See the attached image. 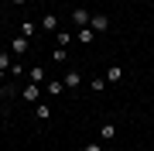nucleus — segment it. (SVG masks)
<instances>
[{
  "instance_id": "obj_5",
  "label": "nucleus",
  "mask_w": 154,
  "mask_h": 151,
  "mask_svg": "<svg viewBox=\"0 0 154 151\" xmlns=\"http://www.w3.org/2000/svg\"><path fill=\"white\" fill-rule=\"evenodd\" d=\"M11 52H14L17 58H21L24 52H28V38H24V34H14V41H11Z\"/></svg>"
},
{
  "instance_id": "obj_6",
  "label": "nucleus",
  "mask_w": 154,
  "mask_h": 151,
  "mask_svg": "<svg viewBox=\"0 0 154 151\" xmlns=\"http://www.w3.org/2000/svg\"><path fill=\"white\" fill-rule=\"evenodd\" d=\"M41 31H48V34L58 31V17H55V14H45V17H41Z\"/></svg>"
},
{
  "instance_id": "obj_16",
  "label": "nucleus",
  "mask_w": 154,
  "mask_h": 151,
  "mask_svg": "<svg viewBox=\"0 0 154 151\" xmlns=\"http://www.w3.org/2000/svg\"><path fill=\"white\" fill-rule=\"evenodd\" d=\"M11 65H14V62H11V52H0V72L11 76Z\"/></svg>"
},
{
  "instance_id": "obj_15",
  "label": "nucleus",
  "mask_w": 154,
  "mask_h": 151,
  "mask_svg": "<svg viewBox=\"0 0 154 151\" xmlns=\"http://www.w3.org/2000/svg\"><path fill=\"white\" fill-rule=\"evenodd\" d=\"M34 113H38V120H51V106H48V103H38Z\"/></svg>"
},
{
  "instance_id": "obj_21",
  "label": "nucleus",
  "mask_w": 154,
  "mask_h": 151,
  "mask_svg": "<svg viewBox=\"0 0 154 151\" xmlns=\"http://www.w3.org/2000/svg\"><path fill=\"white\" fill-rule=\"evenodd\" d=\"M4 76H7V72H0V83H4Z\"/></svg>"
},
{
  "instance_id": "obj_1",
  "label": "nucleus",
  "mask_w": 154,
  "mask_h": 151,
  "mask_svg": "<svg viewBox=\"0 0 154 151\" xmlns=\"http://www.w3.org/2000/svg\"><path fill=\"white\" fill-rule=\"evenodd\" d=\"M89 28H93L96 34H106V31H110V17H106V14H93V17H89Z\"/></svg>"
},
{
  "instance_id": "obj_7",
  "label": "nucleus",
  "mask_w": 154,
  "mask_h": 151,
  "mask_svg": "<svg viewBox=\"0 0 154 151\" xmlns=\"http://www.w3.org/2000/svg\"><path fill=\"white\" fill-rule=\"evenodd\" d=\"M28 83H38V86L45 83V69H41V65H31V69H28Z\"/></svg>"
},
{
  "instance_id": "obj_4",
  "label": "nucleus",
  "mask_w": 154,
  "mask_h": 151,
  "mask_svg": "<svg viewBox=\"0 0 154 151\" xmlns=\"http://www.w3.org/2000/svg\"><path fill=\"white\" fill-rule=\"evenodd\" d=\"M62 83H65V90H75V86L82 83V72H79V69H69V72L62 76Z\"/></svg>"
},
{
  "instance_id": "obj_10",
  "label": "nucleus",
  "mask_w": 154,
  "mask_h": 151,
  "mask_svg": "<svg viewBox=\"0 0 154 151\" xmlns=\"http://www.w3.org/2000/svg\"><path fill=\"white\" fill-rule=\"evenodd\" d=\"M21 34H24V38H34V34H38V24H34V21H21Z\"/></svg>"
},
{
  "instance_id": "obj_3",
  "label": "nucleus",
  "mask_w": 154,
  "mask_h": 151,
  "mask_svg": "<svg viewBox=\"0 0 154 151\" xmlns=\"http://www.w3.org/2000/svg\"><path fill=\"white\" fill-rule=\"evenodd\" d=\"M89 17L93 14H89L86 7H75V11H72V24H75V28H89Z\"/></svg>"
},
{
  "instance_id": "obj_2",
  "label": "nucleus",
  "mask_w": 154,
  "mask_h": 151,
  "mask_svg": "<svg viewBox=\"0 0 154 151\" xmlns=\"http://www.w3.org/2000/svg\"><path fill=\"white\" fill-rule=\"evenodd\" d=\"M21 100H28V103H38V100H41V86H38V83H28V86L21 90Z\"/></svg>"
},
{
  "instance_id": "obj_18",
  "label": "nucleus",
  "mask_w": 154,
  "mask_h": 151,
  "mask_svg": "<svg viewBox=\"0 0 154 151\" xmlns=\"http://www.w3.org/2000/svg\"><path fill=\"white\" fill-rule=\"evenodd\" d=\"M82 151H99V141H89V144H86Z\"/></svg>"
},
{
  "instance_id": "obj_17",
  "label": "nucleus",
  "mask_w": 154,
  "mask_h": 151,
  "mask_svg": "<svg viewBox=\"0 0 154 151\" xmlns=\"http://www.w3.org/2000/svg\"><path fill=\"white\" fill-rule=\"evenodd\" d=\"M11 76H28V65H24V62H21V58H17V62H14V65H11Z\"/></svg>"
},
{
  "instance_id": "obj_11",
  "label": "nucleus",
  "mask_w": 154,
  "mask_h": 151,
  "mask_svg": "<svg viewBox=\"0 0 154 151\" xmlns=\"http://www.w3.org/2000/svg\"><path fill=\"white\" fill-rule=\"evenodd\" d=\"M120 79H123V69L120 65H110V69H106V83H120Z\"/></svg>"
},
{
  "instance_id": "obj_8",
  "label": "nucleus",
  "mask_w": 154,
  "mask_h": 151,
  "mask_svg": "<svg viewBox=\"0 0 154 151\" xmlns=\"http://www.w3.org/2000/svg\"><path fill=\"white\" fill-rule=\"evenodd\" d=\"M45 90H48V96H58V93H65V83L62 79H51V83H45Z\"/></svg>"
},
{
  "instance_id": "obj_20",
  "label": "nucleus",
  "mask_w": 154,
  "mask_h": 151,
  "mask_svg": "<svg viewBox=\"0 0 154 151\" xmlns=\"http://www.w3.org/2000/svg\"><path fill=\"white\" fill-rule=\"evenodd\" d=\"M7 4H17V7H21V4H24V0H7Z\"/></svg>"
},
{
  "instance_id": "obj_9",
  "label": "nucleus",
  "mask_w": 154,
  "mask_h": 151,
  "mask_svg": "<svg viewBox=\"0 0 154 151\" xmlns=\"http://www.w3.org/2000/svg\"><path fill=\"white\" fill-rule=\"evenodd\" d=\"M75 38L82 41V45H93V41H96V31H93V28H79V34H75Z\"/></svg>"
},
{
  "instance_id": "obj_19",
  "label": "nucleus",
  "mask_w": 154,
  "mask_h": 151,
  "mask_svg": "<svg viewBox=\"0 0 154 151\" xmlns=\"http://www.w3.org/2000/svg\"><path fill=\"white\" fill-rule=\"evenodd\" d=\"M11 93H14V90H7V86H0V100H7Z\"/></svg>"
},
{
  "instance_id": "obj_22",
  "label": "nucleus",
  "mask_w": 154,
  "mask_h": 151,
  "mask_svg": "<svg viewBox=\"0 0 154 151\" xmlns=\"http://www.w3.org/2000/svg\"><path fill=\"white\" fill-rule=\"evenodd\" d=\"M106 151H116V148H106Z\"/></svg>"
},
{
  "instance_id": "obj_14",
  "label": "nucleus",
  "mask_w": 154,
  "mask_h": 151,
  "mask_svg": "<svg viewBox=\"0 0 154 151\" xmlns=\"http://www.w3.org/2000/svg\"><path fill=\"white\" fill-rule=\"evenodd\" d=\"M55 45H58V48L72 45V31H55Z\"/></svg>"
},
{
  "instance_id": "obj_12",
  "label": "nucleus",
  "mask_w": 154,
  "mask_h": 151,
  "mask_svg": "<svg viewBox=\"0 0 154 151\" xmlns=\"http://www.w3.org/2000/svg\"><path fill=\"white\" fill-rule=\"evenodd\" d=\"M89 86H93V93H103L110 83H106V76H93V79H89Z\"/></svg>"
},
{
  "instance_id": "obj_13",
  "label": "nucleus",
  "mask_w": 154,
  "mask_h": 151,
  "mask_svg": "<svg viewBox=\"0 0 154 151\" xmlns=\"http://www.w3.org/2000/svg\"><path fill=\"white\" fill-rule=\"evenodd\" d=\"M99 137H103V141H113L116 137V124H103V127H99Z\"/></svg>"
}]
</instances>
